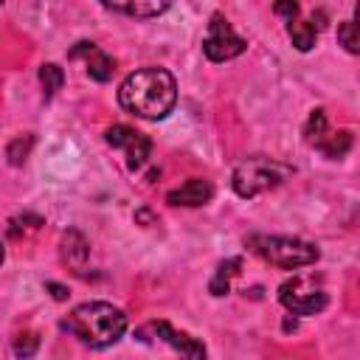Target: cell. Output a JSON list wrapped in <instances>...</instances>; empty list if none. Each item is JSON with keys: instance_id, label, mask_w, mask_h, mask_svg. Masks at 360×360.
<instances>
[{"instance_id": "obj_1", "label": "cell", "mask_w": 360, "mask_h": 360, "mask_svg": "<svg viewBox=\"0 0 360 360\" xmlns=\"http://www.w3.org/2000/svg\"><path fill=\"white\" fill-rule=\"evenodd\" d=\"M177 101V82L166 68H141L118 87V104L146 121H160Z\"/></svg>"}, {"instance_id": "obj_2", "label": "cell", "mask_w": 360, "mask_h": 360, "mask_svg": "<svg viewBox=\"0 0 360 360\" xmlns=\"http://www.w3.org/2000/svg\"><path fill=\"white\" fill-rule=\"evenodd\" d=\"M68 335L79 338L90 349H104L121 340L127 332V315L107 301H84L59 323Z\"/></svg>"}, {"instance_id": "obj_3", "label": "cell", "mask_w": 360, "mask_h": 360, "mask_svg": "<svg viewBox=\"0 0 360 360\" xmlns=\"http://www.w3.org/2000/svg\"><path fill=\"white\" fill-rule=\"evenodd\" d=\"M248 250L259 256L262 262H270L281 270H298L318 262V248L312 242L295 239V236H270V233H253L245 239Z\"/></svg>"}, {"instance_id": "obj_4", "label": "cell", "mask_w": 360, "mask_h": 360, "mask_svg": "<svg viewBox=\"0 0 360 360\" xmlns=\"http://www.w3.org/2000/svg\"><path fill=\"white\" fill-rule=\"evenodd\" d=\"M287 174H292L290 166H284V163H278V160H273V158L256 155V158L242 160V163L233 169L231 186H233V191H236L239 197H256V194H264V191L276 188Z\"/></svg>"}, {"instance_id": "obj_5", "label": "cell", "mask_w": 360, "mask_h": 360, "mask_svg": "<svg viewBox=\"0 0 360 360\" xmlns=\"http://www.w3.org/2000/svg\"><path fill=\"white\" fill-rule=\"evenodd\" d=\"M278 301L292 315H315L326 307V290L318 273H295L278 287Z\"/></svg>"}, {"instance_id": "obj_6", "label": "cell", "mask_w": 360, "mask_h": 360, "mask_svg": "<svg viewBox=\"0 0 360 360\" xmlns=\"http://www.w3.org/2000/svg\"><path fill=\"white\" fill-rule=\"evenodd\" d=\"M248 48V42L231 28V22L222 14H214L208 22V34L202 39V51L211 62H228L233 56H239Z\"/></svg>"}, {"instance_id": "obj_7", "label": "cell", "mask_w": 360, "mask_h": 360, "mask_svg": "<svg viewBox=\"0 0 360 360\" xmlns=\"http://www.w3.org/2000/svg\"><path fill=\"white\" fill-rule=\"evenodd\" d=\"M104 138H107V143H110L112 149H124V155H127V169H129V172H138V169L149 160L152 141H149L146 135L135 132L132 127H127V124H115V127L107 129Z\"/></svg>"}, {"instance_id": "obj_8", "label": "cell", "mask_w": 360, "mask_h": 360, "mask_svg": "<svg viewBox=\"0 0 360 360\" xmlns=\"http://www.w3.org/2000/svg\"><path fill=\"white\" fill-rule=\"evenodd\" d=\"M138 338H141V340H146V338H158V340L169 343L174 352L186 354V357H202V354H205V346H202L197 338H191V335H186V332L172 329L166 321H149L146 326H141V329H138Z\"/></svg>"}, {"instance_id": "obj_9", "label": "cell", "mask_w": 360, "mask_h": 360, "mask_svg": "<svg viewBox=\"0 0 360 360\" xmlns=\"http://www.w3.org/2000/svg\"><path fill=\"white\" fill-rule=\"evenodd\" d=\"M84 56V65H87V76L93 82H110L112 79V70H115V62L98 51L93 42H76V48L70 51V59H82Z\"/></svg>"}, {"instance_id": "obj_10", "label": "cell", "mask_w": 360, "mask_h": 360, "mask_svg": "<svg viewBox=\"0 0 360 360\" xmlns=\"http://www.w3.org/2000/svg\"><path fill=\"white\" fill-rule=\"evenodd\" d=\"M211 197H214V186H211L208 180H202V177H191V180H186L180 188H172V191L166 194V200H169L172 205H186V208L205 205Z\"/></svg>"}, {"instance_id": "obj_11", "label": "cell", "mask_w": 360, "mask_h": 360, "mask_svg": "<svg viewBox=\"0 0 360 360\" xmlns=\"http://www.w3.org/2000/svg\"><path fill=\"white\" fill-rule=\"evenodd\" d=\"M101 3L129 17H160L172 6V0H101Z\"/></svg>"}, {"instance_id": "obj_12", "label": "cell", "mask_w": 360, "mask_h": 360, "mask_svg": "<svg viewBox=\"0 0 360 360\" xmlns=\"http://www.w3.org/2000/svg\"><path fill=\"white\" fill-rule=\"evenodd\" d=\"M62 256H65V262L70 267H76V270L84 267V262L90 256V248H87V242H84V236L79 231H68L62 236Z\"/></svg>"}, {"instance_id": "obj_13", "label": "cell", "mask_w": 360, "mask_h": 360, "mask_svg": "<svg viewBox=\"0 0 360 360\" xmlns=\"http://www.w3.org/2000/svg\"><path fill=\"white\" fill-rule=\"evenodd\" d=\"M318 28H321V25H315V17H312V20H298V17H295L292 22H287L290 39H292V45H295L298 51H309V48L315 45Z\"/></svg>"}, {"instance_id": "obj_14", "label": "cell", "mask_w": 360, "mask_h": 360, "mask_svg": "<svg viewBox=\"0 0 360 360\" xmlns=\"http://www.w3.org/2000/svg\"><path fill=\"white\" fill-rule=\"evenodd\" d=\"M326 158H332V160H340L349 149H352V132L349 129H338V132H332L329 129V135L323 138V143L318 146Z\"/></svg>"}, {"instance_id": "obj_15", "label": "cell", "mask_w": 360, "mask_h": 360, "mask_svg": "<svg viewBox=\"0 0 360 360\" xmlns=\"http://www.w3.org/2000/svg\"><path fill=\"white\" fill-rule=\"evenodd\" d=\"M326 135H329L326 112H323V110H312V115H309V121H307V127H304V138H307V143L318 149V146L323 143Z\"/></svg>"}, {"instance_id": "obj_16", "label": "cell", "mask_w": 360, "mask_h": 360, "mask_svg": "<svg viewBox=\"0 0 360 360\" xmlns=\"http://www.w3.org/2000/svg\"><path fill=\"white\" fill-rule=\"evenodd\" d=\"M239 267H242V259H228V262H222V264L217 267L214 278H211V292H214V295H225L228 287H231V278L239 273Z\"/></svg>"}, {"instance_id": "obj_17", "label": "cell", "mask_w": 360, "mask_h": 360, "mask_svg": "<svg viewBox=\"0 0 360 360\" xmlns=\"http://www.w3.org/2000/svg\"><path fill=\"white\" fill-rule=\"evenodd\" d=\"M39 84H42V96L51 98V96L65 84V70H62L59 65H53V62L42 65V68H39Z\"/></svg>"}, {"instance_id": "obj_18", "label": "cell", "mask_w": 360, "mask_h": 360, "mask_svg": "<svg viewBox=\"0 0 360 360\" xmlns=\"http://www.w3.org/2000/svg\"><path fill=\"white\" fill-rule=\"evenodd\" d=\"M338 39H340V45H343L349 53H357V51H360V42H357V22H354V20L340 22V28H338Z\"/></svg>"}, {"instance_id": "obj_19", "label": "cell", "mask_w": 360, "mask_h": 360, "mask_svg": "<svg viewBox=\"0 0 360 360\" xmlns=\"http://www.w3.org/2000/svg\"><path fill=\"white\" fill-rule=\"evenodd\" d=\"M31 143H34V138H31V135L11 141V143H8V149H6V158H8V163H11V166H20V163L28 158V149H31Z\"/></svg>"}, {"instance_id": "obj_20", "label": "cell", "mask_w": 360, "mask_h": 360, "mask_svg": "<svg viewBox=\"0 0 360 360\" xmlns=\"http://www.w3.org/2000/svg\"><path fill=\"white\" fill-rule=\"evenodd\" d=\"M37 346H39V338H37V335H20V338L14 340V354L31 357V354L37 352Z\"/></svg>"}, {"instance_id": "obj_21", "label": "cell", "mask_w": 360, "mask_h": 360, "mask_svg": "<svg viewBox=\"0 0 360 360\" xmlns=\"http://www.w3.org/2000/svg\"><path fill=\"white\" fill-rule=\"evenodd\" d=\"M273 11H276L278 17H284L287 22H292V20L298 17V11H301V8H298V3H295V0H276V3H273Z\"/></svg>"}, {"instance_id": "obj_22", "label": "cell", "mask_w": 360, "mask_h": 360, "mask_svg": "<svg viewBox=\"0 0 360 360\" xmlns=\"http://www.w3.org/2000/svg\"><path fill=\"white\" fill-rule=\"evenodd\" d=\"M45 287H48V290L53 292V298H56V301H65V298H68V290H65L62 284H53V281H48Z\"/></svg>"}, {"instance_id": "obj_23", "label": "cell", "mask_w": 360, "mask_h": 360, "mask_svg": "<svg viewBox=\"0 0 360 360\" xmlns=\"http://www.w3.org/2000/svg\"><path fill=\"white\" fill-rule=\"evenodd\" d=\"M135 217H138V219H141V222H152V214H149V211H138V214H135Z\"/></svg>"}, {"instance_id": "obj_24", "label": "cell", "mask_w": 360, "mask_h": 360, "mask_svg": "<svg viewBox=\"0 0 360 360\" xmlns=\"http://www.w3.org/2000/svg\"><path fill=\"white\" fill-rule=\"evenodd\" d=\"M3 259H6V250H3V245H0V264H3Z\"/></svg>"}, {"instance_id": "obj_25", "label": "cell", "mask_w": 360, "mask_h": 360, "mask_svg": "<svg viewBox=\"0 0 360 360\" xmlns=\"http://www.w3.org/2000/svg\"><path fill=\"white\" fill-rule=\"evenodd\" d=\"M0 6H3V0H0Z\"/></svg>"}]
</instances>
